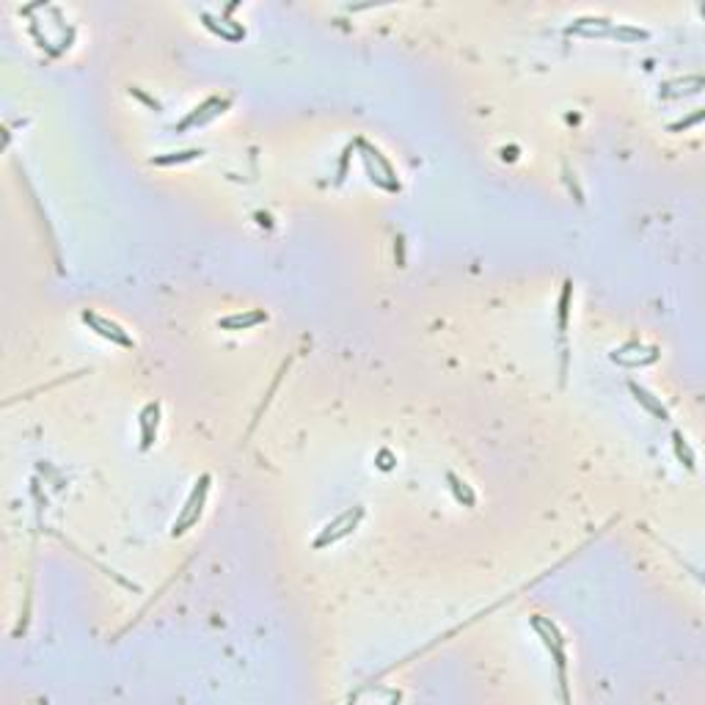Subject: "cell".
I'll return each mask as SVG.
<instances>
[{"mask_svg": "<svg viewBox=\"0 0 705 705\" xmlns=\"http://www.w3.org/2000/svg\"><path fill=\"white\" fill-rule=\"evenodd\" d=\"M570 290H573V284H570V281H565V290H562V297H559V328H565V325H568V303H570Z\"/></svg>", "mask_w": 705, "mask_h": 705, "instance_id": "obj_11", "label": "cell"}, {"mask_svg": "<svg viewBox=\"0 0 705 705\" xmlns=\"http://www.w3.org/2000/svg\"><path fill=\"white\" fill-rule=\"evenodd\" d=\"M83 323L86 325H91L94 331L100 336H105V339H111L116 344H121V347H133V339L121 331V325H116L111 320H105V317H100V314H94V311H83Z\"/></svg>", "mask_w": 705, "mask_h": 705, "instance_id": "obj_3", "label": "cell"}, {"mask_svg": "<svg viewBox=\"0 0 705 705\" xmlns=\"http://www.w3.org/2000/svg\"><path fill=\"white\" fill-rule=\"evenodd\" d=\"M361 516H364V507H356V510L342 513L334 523H328V526L323 529V535L317 537V543H314V546H317V549H323V546H328V543H336L339 537H347V535L356 529V523L361 521Z\"/></svg>", "mask_w": 705, "mask_h": 705, "instance_id": "obj_2", "label": "cell"}, {"mask_svg": "<svg viewBox=\"0 0 705 705\" xmlns=\"http://www.w3.org/2000/svg\"><path fill=\"white\" fill-rule=\"evenodd\" d=\"M629 389H631V394L636 397V403H642V405L650 410L653 416H659V419H669L667 408H664V405H662V403H659L650 391H645V389H642V386H636V383H629Z\"/></svg>", "mask_w": 705, "mask_h": 705, "instance_id": "obj_7", "label": "cell"}, {"mask_svg": "<svg viewBox=\"0 0 705 705\" xmlns=\"http://www.w3.org/2000/svg\"><path fill=\"white\" fill-rule=\"evenodd\" d=\"M267 320V314L260 311V309H251V311H246V314H229V317H223L218 320V328H226V331H243V328H254V325H260Z\"/></svg>", "mask_w": 705, "mask_h": 705, "instance_id": "obj_5", "label": "cell"}, {"mask_svg": "<svg viewBox=\"0 0 705 705\" xmlns=\"http://www.w3.org/2000/svg\"><path fill=\"white\" fill-rule=\"evenodd\" d=\"M196 157H201V152L190 149V152H174V154H157V157H152V163L154 166H171V163H185V160H196Z\"/></svg>", "mask_w": 705, "mask_h": 705, "instance_id": "obj_8", "label": "cell"}, {"mask_svg": "<svg viewBox=\"0 0 705 705\" xmlns=\"http://www.w3.org/2000/svg\"><path fill=\"white\" fill-rule=\"evenodd\" d=\"M157 416H160V405H147L144 413H141V446L149 449L152 441H154V433H157Z\"/></svg>", "mask_w": 705, "mask_h": 705, "instance_id": "obj_6", "label": "cell"}, {"mask_svg": "<svg viewBox=\"0 0 705 705\" xmlns=\"http://www.w3.org/2000/svg\"><path fill=\"white\" fill-rule=\"evenodd\" d=\"M207 490H210V477L204 474L196 488H193V493H190V499L185 502V507H182V513H180V521L174 523V535H182L187 526H193L199 516H201V507H204V496H207Z\"/></svg>", "mask_w": 705, "mask_h": 705, "instance_id": "obj_1", "label": "cell"}, {"mask_svg": "<svg viewBox=\"0 0 705 705\" xmlns=\"http://www.w3.org/2000/svg\"><path fill=\"white\" fill-rule=\"evenodd\" d=\"M229 102L231 100H218V97H210L204 105H199L196 111L187 116L185 121H180V127L177 130H187V127H193V124H204V121H210V119H215L218 113H223V108H229Z\"/></svg>", "mask_w": 705, "mask_h": 705, "instance_id": "obj_4", "label": "cell"}, {"mask_svg": "<svg viewBox=\"0 0 705 705\" xmlns=\"http://www.w3.org/2000/svg\"><path fill=\"white\" fill-rule=\"evenodd\" d=\"M672 441H675V455H678V460H680L686 469H694V455H692L689 444L683 441V436H680V433H675V436H672Z\"/></svg>", "mask_w": 705, "mask_h": 705, "instance_id": "obj_9", "label": "cell"}, {"mask_svg": "<svg viewBox=\"0 0 705 705\" xmlns=\"http://www.w3.org/2000/svg\"><path fill=\"white\" fill-rule=\"evenodd\" d=\"M446 480H449V485H452V490H455V496H457V502H463V504H466V507H471V504H474V493H471V488H469V485H466V483H460V480H457V477H455V474H449V477H446Z\"/></svg>", "mask_w": 705, "mask_h": 705, "instance_id": "obj_10", "label": "cell"}, {"mask_svg": "<svg viewBox=\"0 0 705 705\" xmlns=\"http://www.w3.org/2000/svg\"><path fill=\"white\" fill-rule=\"evenodd\" d=\"M697 121H703V111H697L692 119H683V121H678V124H672L669 130H686V127H692V124H697Z\"/></svg>", "mask_w": 705, "mask_h": 705, "instance_id": "obj_12", "label": "cell"}]
</instances>
